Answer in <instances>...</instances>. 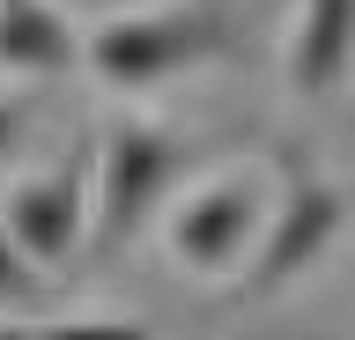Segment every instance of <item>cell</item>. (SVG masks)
I'll list each match as a JSON object with an SVG mask.
<instances>
[{
	"mask_svg": "<svg viewBox=\"0 0 355 340\" xmlns=\"http://www.w3.org/2000/svg\"><path fill=\"white\" fill-rule=\"evenodd\" d=\"M37 303H44L37 267H30V259L8 244V229H0V311H37Z\"/></svg>",
	"mask_w": 355,
	"mask_h": 340,
	"instance_id": "9c48e42d",
	"label": "cell"
},
{
	"mask_svg": "<svg viewBox=\"0 0 355 340\" xmlns=\"http://www.w3.org/2000/svg\"><path fill=\"white\" fill-rule=\"evenodd\" d=\"M340 222H348V193H340L333 178H304L296 193H288V207L259 229V267H252L244 289L252 296H282L296 274H311L318 259H326V244L340 237Z\"/></svg>",
	"mask_w": 355,
	"mask_h": 340,
	"instance_id": "277c9868",
	"label": "cell"
},
{
	"mask_svg": "<svg viewBox=\"0 0 355 340\" xmlns=\"http://www.w3.org/2000/svg\"><path fill=\"white\" fill-rule=\"evenodd\" d=\"M0 229H8V244L30 267H67L74 244H82V229H89V156H60L52 170L15 185Z\"/></svg>",
	"mask_w": 355,
	"mask_h": 340,
	"instance_id": "3957f363",
	"label": "cell"
},
{
	"mask_svg": "<svg viewBox=\"0 0 355 340\" xmlns=\"http://www.w3.org/2000/svg\"><path fill=\"white\" fill-rule=\"evenodd\" d=\"M0 67L8 74H67L82 67V30L44 0H0Z\"/></svg>",
	"mask_w": 355,
	"mask_h": 340,
	"instance_id": "52a82bcc",
	"label": "cell"
},
{
	"mask_svg": "<svg viewBox=\"0 0 355 340\" xmlns=\"http://www.w3.org/2000/svg\"><path fill=\"white\" fill-rule=\"evenodd\" d=\"M230 52V23L215 0H171V8H141V15H111L104 30L82 37V60L111 89H148L163 74H185L200 60Z\"/></svg>",
	"mask_w": 355,
	"mask_h": 340,
	"instance_id": "6da1fadb",
	"label": "cell"
},
{
	"mask_svg": "<svg viewBox=\"0 0 355 340\" xmlns=\"http://www.w3.org/2000/svg\"><path fill=\"white\" fill-rule=\"evenodd\" d=\"M30 111H37L30 96H0V163L15 156V141L30 134Z\"/></svg>",
	"mask_w": 355,
	"mask_h": 340,
	"instance_id": "30bf717a",
	"label": "cell"
},
{
	"mask_svg": "<svg viewBox=\"0 0 355 340\" xmlns=\"http://www.w3.org/2000/svg\"><path fill=\"white\" fill-rule=\"evenodd\" d=\"M259 229H266L259 178H222V185H207L200 200L178 207L171 251H178V267H193V274H222V267L244 259V244H259Z\"/></svg>",
	"mask_w": 355,
	"mask_h": 340,
	"instance_id": "5b68a950",
	"label": "cell"
},
{
	"mask_svg": "<svg viewBox=\"0 0 355 340\" xmlns=\"http://www.w3.org/2000/svg\"><path fill=\"white\" fill-rule=\"evenodd\" d=\"M200 148H185V141L155 134V126H141V118H119L104 134V156H96V259H111V251L126 244L133 229L148 222V207L171 193L178 170H193Z\"/></svg>",
	"mask_w": 355,
	"mask_h": 340,
	"instance_id": "7a4b0ae2",
	"label": "cell"
},
{
	"mask_svg": "<svg viewBox=\"0 0 355 340\" xmlns=\"http://www.w3.org/2000/svg\"><path fill=\"white\" fill-rule=\"evenodd\" d=\"M0 340H148V325L133 318H74V325H0Z\"/></svg>",
	"mask_w": 355,
	"mask_h": 340,
	"instance_id": "ba28073f",
	"label": "cell"
},
{
	"mask_svg": "<svg viewBox=\"0 0 355 340\" xmlns=\"http://www.w3.org/2000/svg\"><path fill=\"white\" fill-rule=\"evenodd\" d=\"M348 37H355V0H304L296 30H288V89L318 104L348 67Z\"/></svg>",
	"mask_w": 355,
	"mask_h": 340,
	"instance_id": "8992f818",
	"label": "cell"
}]
</instances>
